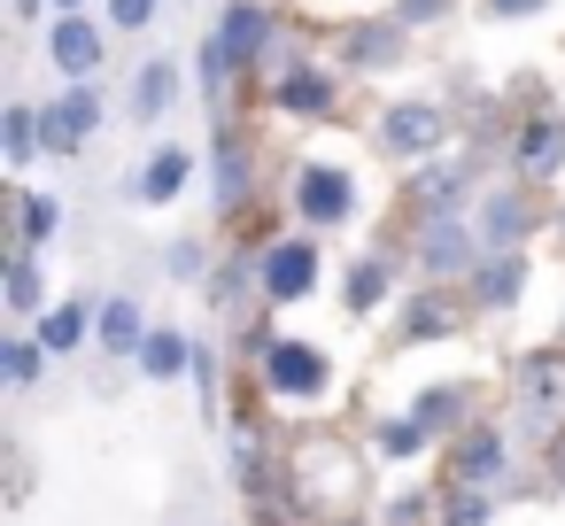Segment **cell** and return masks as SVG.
Returning <instances> with one entry per match:
<instances>
[{
    "instance_id": "30bf717a",
    "label": "cell",
    "mask_w": 565,
    "mask_h": 526,
    "mask_svg": "<svg viewBox=\"0 0 565 526\" xmlns=\"http://www.w3.org/2000/svg\"><path fill=\"white\" fill-rule=\"evenodd\" d=\"M495 472H503V433H472V441L457 449V480L480 487V480H495Z\"/></svg>"
},
{
    "instance_id": "cb8c5ba5",
    "label": "cell",
    "mask_w": 565,
    "mask_h": 526,
    "mask_svg": "<svg viewBox=\"0 0 565 526\" xmlns=\"http://www.w3.org/2000/svg\"><path fill=\"white\" fill-rule=\"evenodd\" d=\"M47 233H55V202H47V194H32V202H24V256H32Z\"/></svg>"
},
{
    "instance_id": "7c38bea8",
    "label": "cell",
    "mask_w": 565,
    "mask_h": 526,
    "mask_svg": "<svg viewBox=\"0 0 565 526\" xmlns=\"http://www.w3.org/2000/svg\"><path fill=\"white\" fill-rule=\"evenodd\" d=\"M418 256H426V271H441V279H449V271H465V256H472V248H465V233L441 217V225L426 233V248H418Z\"/></svg>"
},
{
    "instance_id": "4dcf8cb0",
    "label": "cell",
    "mask_w": 565,
    "mask_h": 526,
    "mask_svg": "<svg viewBox=\"0 0 565 526\" xmlns=\"http://www.w3.org/2000/svg\"><path fill=\"white\" fill-rule=\"evenodd\" d=\"M449 0H403V24H426V17H441Z\"/></svg>"
},
{
    "instance_id": "83f0119b",
    "label": "cell",
    "mask_w": 565,
    "mask_h": 526,
    "mask_svg": "<svg viewBox=\"0 0 565 526\" xmlns=\"http://www.w3.org/2000/svg\"><path fill=\"white\" fill-rule=\"evenodd\" d=\"M418 194H426V202H441V210H449V202H457V179H449V171H426V179H418Z\"/></svg>"
},
{
    "instance_id": "f1b7e54d",
    "label": "cell",
    "mask_w": 565,
    "mask_h": 526,
    "mask_svg": "<svg viewBox=\"0 0 565 526\" xmlns=\"http://www.w3.org/2000/svg\"><path fill=\"white\" fill-rule=\"evenodd\" d=\"M194 271H202V240H179L171 248V279H194Z\"/></svg>"
},
{
    "instance_id": "1f68e13d",
    "label": "cell",
    "mask_w": 565,
    "mask_h": 526,
    "mask_svg": "<svg viewBox=\"0 0 565 526\" xmlns=\"http://www.w3.org/2000/svg\"><path fill=\"white\" fill-rule=\"evenodd\" d=\"M488 9H503V17H526V9H534V0H488Z\"/></svg>"
},
{
    "instance_id": "e0dca14e",
    "label": "cell",
    "mask_w": 565,
    "mask_h": 526,
    "mask_svg": "<svg viewBox=\"0 0 565 526\" xmlns=\"http://www.w3.org/2000/svg\"><path fill=\"white\" fill-rule=\"evenodd\" d=\"M480 225H488V240H495V248H503V256H511V240H519V233H526V210H519V202H511V194H503V202H488V217H480Z\"/></svg>"
},
{
    "instance_id": "d4e9b609",
    "label": "cell",
    "mask_w": 565,
    "mask_h": 526,
    "mask_svg": "<svg viewBox=\"0 0 565 526\" xmlns=\"http://www.w3.org/2000/svg\"><path fill=\"white\" fill-rule=\"evenodd\" d=\"M380 449H387V457H418V449H426V426H418V418H403V426H387V433H380Z\"/></svg>"
},
{
    "instance_id": "9a60e30c",
    "label": "cell",
    "mask_w": 565,
    "mask_h": 526,
    "mask_svg": "<svg viewBox=\"0 0 565 526\" xmlns=\"http://www.w3.org/2000/svg\"><path fill=\"white\" fill-rule=\"evenodd\" d=\"M179 364H186V341H179V333H148L140 372H148V379H179Z\"/></svg>"
},
{
    "instance_id": "8992f818",
    "label": "cell",
    "mask_w": 565,
    "mask_h": 526,
    "mask_svg": "<svg viewBox=\"0 0 565 526\" xmlns=\"http://www.w3.org/2000/svg\"><path fill=\"white\" fill-rule=\"evenodd\" d=\"M380 140H387L395 155H418V148H434V140H441V117L411 101V109H395V117H387V132H380Z\"/></svg>"
},
{
    "instance_id": "603a6c76",
    "label": "cell",
    "mask_w": 565,
    "mask_h": 526,
    "mask_svg": "<svg viewBox=\"0 0 565 526\" xmlns=\"http://www.w3.org/2000/svg\"><path fill=\"white\" fill-rule=\"evenodd\" d=\"M0 372H9V387H32L40 379V348L32 341H9V348H0Z\"/></svg>"
},
{
    "instance_id": "6da1fadb",
    "label": "cell",
    "mask_w": 565,
    "mask_h": 526,
    "mask_svg": "<svg viewBox=\"0 0 565 526\" xmlns=\"http://www.w3.org/2000/svg\"><path fill=\"white\" fill-rule=\"evenodd\" d=\"M264 387L287 395V402H302V395L326 387V356H318L310 341H271V348H264Z\"/></svg>"
},
{
    "instance_id": "d6986e66",
    "label": "cell",
    "mask_w": 565,
    "mask_h": 526,
    "mask_svg": "<svg viewBox=\"0 0 565 526\" xmlns=\"http://www.w3.org/2000/svg\"><path fill=\"white\" fill-rule=\"evenodd\" d=\"M279 101H287V109H310V117H318V109L333 101V86H326L318 71H302V78H287V86H279Z\"/></svg>"
},
{
    "instance_id": "7402d4cb",
    "label": "cell",
    "mask_w": 565,
    "mask_h": 526,
    "mask_svg": "<svg viewBox=\"0 0 565 526\" xmlns=\"http://www.w3.org/2000/svg\"><path fill=\"white\" fill-rule=\"evenodd\" d=\"M519 279H526V271H519V256H503V264H488V271H480V294H488V302H519Z\"/></svg>"
},
{
    "instance_id": "ba28073f",
    "label": "cell",
    "mask_w": 565,
    "mask_h": 526,
    "mask_svg": "<svg viewBox=\"0 0 565 526\" xmlns=\"http://www.w3.org/2000/svg\"><path fill=\"white\" fill-rule=\"evenodd\" d=\"M186 171H194V155H186V148H156V163L140 171V202H171V194L186 186Z\"/></svg>"
},
{
    "instance_id": "5bb4252c",
    "label": "cell",
    "mask_w": 565,
    "mask_h": 526,
    "mask_svg": "<svg viewBox=\"0 0 565 526\" xmlns=\"http://www.w3.org/2000/svg\"><path fill=\"white\" fill-rule=\"evenodd\" d=\"M565 155V132H557V117H534V132H526V148H519V163L526 171H550Z\"/></svg>"
},
{
    "instance_id": "4316f807",
    "label": "cell",
    "mask_w": 565,
    "mask_h": 526,
    "mask_svg": "<svg viewBox=\"0 0 565 526\" xmlns=\"http://www.w3.org/2000/svg\"><path fill=\"white\" fill-rule=\"evenodd\" d=\"M109 17H117V24H125V32H140V24H148V17H156V0H109Z\"/></svg>"
},
{
    "instance_id": "3957f363",
    "label": "cell",
    "mask_w": 565,
    "mask_h": 526,
    "mask_svg": "<svg viewBox=\"0 0 565 526\" xmlns=\"http://www.w3.org/2000/svg\"><path fill=\"white\" fill-rule=\"evenodd\" d=\"M295 202H302L310 225H341V217H349V179H341L333 163H310V171L295 179Z\"/></svg>"
},
{
    "instance_id": "9c48e42d",
    "label": "cell",
    "mask_w": 565,
    "mask_h": 526,
    "mask_svg": "<svg viewBox=\"0 0 565 526\" xmlns=\"http://www.w3.org/2000/svg\"><path fill=\"white\" fill-rule=\"evenodd\" d=\"M102 341L125 356V348H148V318H140V302H102Z\"/></svg>"
},
{
    "instance_id": "ffe728a7",
    "label": "cell",
    "mask_w": 565,
    "mask_h": 526,
    "mask_svg": "<svg viewBox=\"0 0 565 526\" xmlns=\"http://www.w3.org/2000/svg\"><path fill=\"white\" fill-rule=\"evenodd\" d=\"M32 148H47L40 117H32V109H9V155H17V163H32Z\"/></svg>"
},
{
    "instance_id": "4fadbf2b",
    "label": "cell",
    "mask_w": 565,
    "mask_h": 526,
    "mask_svg": "<svg viewBox=\"0 0 565 526\" xmlns=\"http://www.w3.org/2000/svg\"><path fill=\"white\" fill-rule=\"evenodd\" d=\"M86 341V302H55L40 318V348H78Z\"/></svg>"
},
{
    "instance_id": "836d02e7",
    "label": "cell",
    "mask_w": 565,
    "mask_h": 526,
    "mask_svg": "<svg viewBox=\"0 0 565 526\" xmlns=\"http://www.w3.org/2000/svg\"><path fill=\"white\" fill-rule=\"evenodd\" d=\"M55 9H63V17H78V0H55Z\"/></svg>"
},
{
    "instance_id": "52a82bcc",
    "label": "cell",
    "mask_w": 565,
    "mask_h": 526,
    "mask_svg": "<svg viewBox=\"0 0 565 526\" xmlns=\"http://www.w3.org/2000/svg\"><path fill=\"white\" fill-rule=\"evenodd\" d=\"M264 32H271L264 9H248V0H241V9L225 17V32H217V55H225V63H248V55L264 47Z\"/></svg>"
},
{
    "instance_id": "277c9868",
    "label": "cell",
    "mask_w": 565,
    "mask_h": 526,
    "mask_svg": "<svg viewBox=\"0 0 565 526\" xmlns=\"http://www.w3.org/2000/svg\"><path fill=\"white\" fill-rule=\"evenodd\" d=\"M55 71H63V78H94V71H102V32H94L86 17H63V24H55Z\"/></svg>"
},
{
    "instance_id": "2e32d148",
    "label": "cell",
    "mask_w": 565,
    "mask_h": 526,
    "mask_svg": "<svg viewBox=\"0 0 565 526\" xmlns=\"http://www.w3.org/2000/svg\"><path fill=\"white\" fill-rule=\"evenodd\" d=\"M241 194H248V155H241V140H225V148H217V202L233 210Z\"/></svg>"
},
{
    "instance_id": "7a4b0ae2",
    "label": "cell",
    "mask_w": 565,
    "mask_h": 526,
    "mask_svg": "<svg viewBox=\"0 0 565 526\" xmlns=\"http://www.w3.org/2000/svg\"><path fill=\"white\" fill-rule=\"evenodd\" d=\"M318 287V248L310 240H271L264 248V294L271 302H302Z\"/></svg>"
},
{
    "instance_id": "44dd1931",
    "label": "cell",
    "mask_w": 565,
    "mask_h": 526,
    "mask_svg": "<svg viewBox=\"0 0 565 526\" xmlns=\"http://www.w3.org/2000/svg\"><path fill=\"white\" fill-rule=\"evenodd\" d=\"M380 294H387V264H356L349 271V310H372Z\"/></svg>"
},
{
    "instance_id": "484cf974",
    "label": "cell",
    "mask_w": 565,
    "mask_h": 526,
    "mask_svg": "<svg viewBox=\"0 0 565 526\" xmlns=\"http://www.w3.org/2000/svg\"><path fill=\"white\" fill-rule=\"evenodd\" d=\"M457 418V395H418V426H449Z\"/></svg>"
},
{
    "instance_id": "d6a6232c",
    "label": "cell",
    "mask_w": 565,
    "mask_h": 526,
    "mask_svg": "<svg viewBox=\"0 0 565 526\" xmlns=\"http://www.w3.org/2000/svg\"><path fill=\"white\" fill-rule=\"evenodd\" d=\"M40 9H47V0H17V17H40Z\"/></svg>"
},
{
    "instance_id": "8fae6325",
    "label": "cell",
    "mask_w": 565,
    "mask_h": 526,
    "mask_svg": "<svg viewBox=\"0 0 565 526\" xmlns=\"http://www.w3.org/2000/svg\"><path fill=\"white\" fill-rule=\"evenodd\" d=\"M171 86H179V71H171V63H148V71H140V94H132L140 125H156V117L171 109Z\"/></svg>"
},
{
    "instance_id": "ac0fdd59",
    "label": "cell",
    "mask_w": 565,
    "mask_h": 526,
    "mask_svg": "<svg viewBox=\"0 0 565 526\" xmlns=\"http://www.w3.org/2000/svg\"><path fill=\"white\" fill-rule=\"evenodd\" d=\"M9 310H17V318H32V310H40V264H32V256H17V264H9Z\"/></svg>"
},
{
    "instance_id": "5b68a950",
    "label": "cell",
    "mask_w": 565,
    "mask_h": 526,
    "mask_svg": "<svg viewBox=\"0 0 565 526\" xmlns=\"http://www.w3.org/2000/svg\"><path fill=\"white\" fill-rule=\"evenodd\" d=\"M94 117H102V109H94V94H63V101L40 117V125H47V148H63V155H71V148H86Z\"/></svg>"
},
{
    "instance_id": "f546056e",
    "label": "cell",
    "mask_w": 565,
    "mask_h": 526,
    "mask_svg": "<svg viewBox=\"0 0 565 526\" xmlns=\"http://www.w3.org/2000/svg\"><path fill=\"white\" fill-rule=\"evenodd\" d=\"M449 318H441V302H418V318H411V333H441Z\"/></svg>"
}]
</instances>
